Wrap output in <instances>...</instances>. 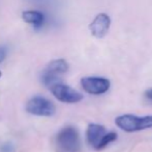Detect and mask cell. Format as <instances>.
<instances>
[{
  "label": "cell",
  "mask_w": 152,
  "mask_h": 152,
  "mask_svg": "<svg viewBox=\"0 0 152 152\" xmlns=\"http://www.w3.org/2000/svg\"><path fill=\"white\" fill-rule=\"evenodd\" d=\"M118 134L115 131H108L106 127L100 124L91 123L87 127L86 139L91 147L95 150H102L109 144L117 140Z\"/></svg>",
  "instance_id": "obj_1"
},
{
  "label": "cell",
  "mask_w": 152,
  "mask_h": 152,
  "mask_svg": "<svg viewBox=\"0 0 152 152\" xmlns=\"http://www.w3.org/2000/svg\"><path fill=\"white\" fill-rule=\"evenodd\" d=\"M56 147L59 152H80L81 139L78 129L65 126L56 136Z\"/></svg>",
  "instance_id": "obj_2"
},
{
  "label": "cell",
  "mask_w": 152,
  "mask_h": 152,
  "mask_svg": "<svg viewBox=\"0 0 152 152\" xmlns=\"http://www.w3.org/2000/svg\"><path fill=\"white\" fill-rule=\"evenodd\" d=\"M115 124L118 128L126 132L141 131L152 127V115H121L115 119Z\"/></svg>",
  "instance_id": "obj_3"
},
{
  "label": "cell",
  "mask_w": 152,
  "mask_h": 152,
  "mask_svg": "<svg viewBox=\"0 0 152 152\" xmlns=\"http://www.w3.org/2000/svg\"><path fill=\"white\" fill-rule=\"evenodd\" d=\"M68 68H69V66L65 59H54V61L49 63L45 71L42 72V81L45 85L49 87H52L55 83L60 82V76L68 71Z\"/></svg>",
  "instance_id": "obj_4"
},
{
  "label": "cell",
  "mask_w": 152,
  "mask_h": 152,
  "mask_svg": "<svg viewBox=\"0 0 152 152\" xmlns=\"http://www.w3.org/2000/svg\"><path fill=\"white\" fill-rule=\"evenodd\" d=\"M26 112L39 117H51L56 112V106L47 98L36 96L26 103Z\"/></svg>",
  "instance_id": "obj_5"
},
{
  "label": "cell",
  "mask_w": 152,
  "mask_h": 152,
  "mask_svg": "<svg viewBox=\"0 0 152 152\" xmlns=\"http://www.w3.org/2000/svg\"><path fill=\"white\" fill-rule=\"evenodd\" d=\"M81 85L86 93L91 95H102L110 90L111 81L100 76H86L81 79Z\"/></svg>",
  "instance_id": "obj_6"
},
{
  "label": "cell",
  "mask_w": 152,
  "mask_h": 152,
  "mask_svg": "<svg viewBox=\"0 0 152 152\" xmlns=\"http://www.w3.org/2000/svg\"><path fill=\"white\" fill-rule=\"evenodd\" d=\"M50 90L56 99L64 103H77L83 99V95L80 92L76 91L69 85H64L61 81L50 87Z\"/></svg>",
  "instance_id": "obj_7"
},
{
  "label": "cell",
  "mask_w": 152,
  "mask_h": 152,
  "mask_svg": "<svg viewBox=\"0 0 152 152\" xmlns=\"http://www.w3.org/2000/svg\"><path fill=\"white\" fill-rule=\"evenodd\" d=\"M22 18L26 23L32 25L34 29L40 30L45 28L47 25L51 24L53 21L52 17L44 10H27L22 13Z\"/></svg>",
  "instance_id": "obj_8"
},
{
  "label": "cell",
  "mask_w": 152,
  "mask_h": 152,
  "mask_svg": "<svg viewBox=\"0 0 152 152\" xmlns=\"http://www.w3.org/2000/svg\"><path fill=\"white\" fill-rule=\"evenodd\" d=\"M111 26V18L106 13H100L92 20L89 25V30L94 38L102 39L108 33Z\"/></svg>",
  "instance_id": "obj_9"
},
{
  "label": "cell",
  "mask_w": 152,
  "mask_h": 152,
  "mask_svg": "<svg viewBox=\"0 0 152 152\" xmlns=\"http://www.w3.org/2000/svg\"><path fill=\"white\" fill-rule=\"evenodd\" d=\"M29 4L35 6L37 10H52L58 6L59 0H26Z\"/></svg>",
  "instance_id": "obj_10"
},
{
  "label": "cell",
  "mask_w": 152,
  "mask_h": 152,
  "mask_svg": "<svg viewBox=\"0 0 152 152\" xmlns=\"http://www.w3.org/2000/svg\"><path fill=\"white\" fill-rule=\"evenodd\" d=\"M0 152H16V147L12 142H5L0 146Z\"/></svg>",
  "instance_id": "obj_11"
},
{
  "label": "cell",
  "mask_w": 152,
  "mask_h": 152,
  "mask_svg": "<svg viewBox=\"0 0 152 152\" xmlns=\"http://www.w3.org/2000/svg\"><path fill=\"white\" fill-rule=\"evenodd\" d=\"M6 53H7V50H6L5 47H4V46H0V63H2V62L5 59Z\"/></svg>",
  "instance_id": "obj_12"
},
{
  "label": "cell",
  "mask_w": 152,
  "mask_h": 152,
  "mask_svg": "<svg viewBox=\"0 0 152 152\" xmlns=\"http://www.w3.org/2000/svg\"><path fill=\"white\" fill-rule=\"evenodd\" d=\"M145 97H146L147 99H149L152 101V87L149 90H147V91L145 92Z\"/></svg>",
  "instance_id": "obj_13"
},
{
  "label": "cell",
  "mask_w": 152,
  "mask_h": 152,
  "mask_svg": "<svg viewBox=\"0 0 152 152\" xmlns=\"http://www.w3.org/2000/svg\"><path fill=\"white\" fill-rule=\"evenodd\" d=\"M1 75H2V73H1V71H0V77H1Z\"/></svg>",
  "instance_id": "obj_14"
}]
</instances>
